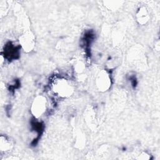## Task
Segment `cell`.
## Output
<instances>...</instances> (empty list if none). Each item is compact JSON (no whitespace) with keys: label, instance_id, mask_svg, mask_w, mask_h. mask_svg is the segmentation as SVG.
I'll return each instance as SVG.
<instances>
[{"label":"cell","instance_id":"cell-1","mask_svg":"<svg viewBox=\"0 0 160 160\" xmlns=\"http://www.w3.org/2000/svg\"><path fill=\"white\" fill-rule=\"evenodd\" d=\"M51 86L53 93L56 96L62 98L71 96L74 90L71 81L62 77L56 78L52 80Z\"/></svg>","mask_w":160,"mask_h":160},{"label":"cell","instance_id":"cell-7","mask_svg":"<svg viewBox=\"0 0 160 160\" xmlns=\"http://www.w3.org/2000/svg\"><path fill=\"white\" fill-rule=\"evenodd\" d=\"M16 48L12 44L11 42H9L6 45V48L4 49V58L5 57H9L11 58L14 54H16Z\"/></svg>","mask_w":160,"mask_h":160},{"label":"cell","instance_id":"cell-3","mask_svg":"<svg viewBox=\"0 0 160 160\" xmlns=\"http://www.w3.org/2000/svg\"><path fill=\"white\" fill-rule=\"evenodd\" d=\"M95 84L99 91L101 92L108 91L111 85V79L109 73L106 70L101 71L96 76Z\"/></svg>","mask_w":160,"mask_h":160},{"label":"cell","instance_id":"cell-5","mask_svg":"<svg viewBox=\"0 0 160 160\" xmlns=\"http://www.w3.org/2000/svg\"><path fill=\"white\" fill-rule=\"evenodd\" d=\"M149 14L147 8L144 6L140 7L136 12V20L139 24L144 25L149 20Z\"/></svg>","mask_w":160,"mask_h":160},{"label":"cell","instance_id":"cell-6","mask_svg":"<svg viewBox=\"0 0 160 160\" xmlns=\"http://www.w3.org/2000/svg\"><path fill=\"white\" fill-rule=\"evenodd\" d=\"M12 147V141L6 136H1L0 138V149L1 152H8Z\"/></svg>","mask_w":160,"mask_h":160},{"label":"cell","instance_id":"cell-8","mask_svg":"<svg viewBox=\"0 0 160 160\" xmlns=\"http://www.w3.org/2000/svg\"><path fill=\"white\" fill-rule=\"evenodd\" d=\"M105 6H107L109 9H116L119 7V5H121L120 1H108L104 2Z\"/></svg>","mask_w":160,"mask_h":160},{"label":"cell","instance_id":"cell-2","mask_svg":"<svg viewBox=\"0 0 160 160\" xmlns=\"http://www.w3.org/2000/svg\"><path fill=\"white\" fill-rule=\"evenodd\" d=\"M47 108V100L43 96H38L34 99L31 111L35 118H39L46 112Z\"/></svg>","mask_w":160,"mask_h":160},{"label":"cell","instance_id":"cell-9","mask_svg":"<svg viewBox=\"0 0 160 160\" xmlns=\"http://www.w3.org/2000/svg\"><path fill=\"white\" fill-rule=\"evenodd\" d=\"M75 70L76 71H77L78 72H81L83 71L84 70V64L81 62V61H78L76 63V65H75Z\"/></svg>","mask_w":160,"mask_h":160},{"label":"cell","instance_id":"cell-4","mask_svg":"<svg viewBox=\"0 0 160 160\" xmlns=\"http://www.w3.org/2000/svg\"><path fill=\"white\" fill-rule=\"evenodd\" d=\"M19 44L24 51L31 52L35 45V38L33 34L28 31L19 37Z\"/></svg>","mask_w":160,"mask_h":160}]
</instances>
